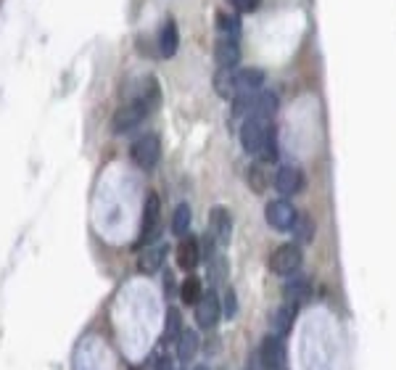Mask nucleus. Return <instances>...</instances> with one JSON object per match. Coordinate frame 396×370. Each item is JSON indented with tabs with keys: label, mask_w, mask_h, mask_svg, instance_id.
I'll list each match as a JSON object with an SVG mask.
<instances>
[{
	"label": "nucleus",
	"mask_w": 396,
	"mask_h": 370,
	"mask_svg": "<svg viewBox=\"0 0 396 370\" xmlns=\"http://www.w3.org/2000/svg\"><path fill=\"white\" fill-rule=\"evenodd\" d=\"M193 370H209V368H206V365H196Z\"/></svg>",
	"instance_id": "473e14b6"
},
{
	"label": "nucleus",
	"mask_w": 396,
	"mask_h": 370,
	"mask_svg": "<svg viewBox=\"0 0 396 370\" xmlns=\"http://www.w3.org/2000/svg\"><path fill=\"white\" fill-rule=\"evenodd\" d=\"M294 230H299V241H312V222H309L307 217H299ZM299 241H296V243H299Z\"/></svg>",
	"instance_id": "c85d7f7f"
},
{
	"label": "nucleus",
	"mask_w": 396,
	"mask_h": 370,
	"mask_svg": "<svg viewBox=\"0 0 396 370\" xmlns=\"http://www.w3.org/2000/svg\"><path fill=\"white\" fill-rule=\"evenodd\" d=\"M135 104H140L146 109V114H153L159 104H162V90H159V82H156V77H146L143 82H140V88L135 93V98H132Z\"/></svg>",
	"instance_id": "4468645a"
},
{
	"label": "nucleus",
	"mask_w": 396,
	"mask_h": 370,
	"mask_svg": "<svg viewBox=\"0 0 396 370\" xmlns=\"http://www.w3.org/2000/svg\"><path fill=\"white\" fill-rule=\"evenodd\" d=\"M294 320H296V304L294 302H285V304H280L278 310H272V315H270V328H272L275 336L283 339V336L291 333Z\"/></svg>",
	"instance_id": "2eb2a0df"
},
{
	"label": "nucleus",
	"mask_w": 396,
	"mask_h": 370,
	"mask_svg": "<svg viewBox=\"0 0 396 370\" xmlns=\"http://www.w3.org/2000/svg\"><path fill=\"white\" fill-rule=\"evenodd\" d=\"M162 233V198L159 193H148L146 204H143V225H140V238H138V249H146L151 246L156 236Z\"/></svg>",
	"instance_id": "f03ea898"
},
{
	"label": "nucleus",
	"mask_w": 396,
	"mask_h": 370,
	"mask_svg": "<svg viewBox=\"0 0 396 370\" xmlns=\"http://www.w3.org/2000/svg\"><path fill=\"white\" fill-rule=\"evenodd\" d=\"M230 6H233L235 11L246 14V11H254V8L259 6V0H230Z\"/></svg>",
	"instance_id": "c756f323"
},
{
	"label": "nucleus",
	"mask_w": 396,
	"mask_h": 370,
	"mask_svg": "<svg viewBox=\"0 0 396 370\" xmlns=\"http://www.w3.org/2000/svg\"><path fill=\"white\" fill-rule=\"evenodd\" d=\"M217 27L222 30V35H230V37H238L241 32V19L230 14H217Z\"/></svg>",
	"instance_id": "a878e982"
},
{
	"label": "nucleus",
	"mask_w": 396,
	"mask_h": 370,
	"mask_svg": "<svg viewBox=\"0 0 396 370\" xmlns=\"http://www.w3.org/2000/svg\"><path fill=\"white\" fill-rule=\"evenodd\" d=\"M264 85V72L262 69H254V66H246V69H235V88H238V95H251Z\"/></svg>",
	"instance_id": "f3484780"
},
{
	"label": "nucleus",
	"mask_w": 396,
	"mask_h": 370,
	"mask_svg": "<svg viewBox=\"0 0 396 370\" xmlns=\"http://www.w3.org/2000/svg\"><path fill=\"white\" fill-rule=\"evenodd\" d=\"M280 109V98L278 93H272V90H264L259 95H254V101H251V109H249V117H262V119H272L278 114Z\"/></svg>",
	"instance_id": "dca6fc26"
},
{
	"label": "nucleus",
	"mask_w": 396,
	"mask_h": 370,
	"mask_svg": "<svg viewBox=\"0 0 396 370\" xmlns=\"http://www.w3.org/2000/svg\"><path fill=\"white\" fill-rule=\"evenodd\" d=\"M175 344H177V357H180L182 362H188V360H193V357L198 355V349H201V336H198L196 331H182Z\"/></svg>",
	"instance_id": "aec40b11"
},
{
	"label": "nucleus",
	"mask_w": 396,
	"mask_h": 370,
	"mask_svg": "<svg viewBox=\"0 0 396 370\" xmlns=\"http://www.w3.org/2000/svg\"><path fill=\"white\" fill-rule=\"evenodd\" d=\"M180 48V30H177L175 19H167L162 24V32H159V53L162 59H172Z\"/></svg>",
	"instance_id": "a211bd4d"
},
{
	"label": "nucleus",
	"mask_w": 396,
	"mask_h": 370,
	"mask_svg": "<svg viewBox=\"0 0 396 370\" xmlns=\"http://www.w3.org/2000/svg\"><path fill=\"white\" fill-rule=\"evenodd\" d=\"M130 156L140 169H153V167L159 164V159H162V140H159V135H153V133L140 135V138L132 143Z\"/></svg>",
	"instance_id": "39448f33"
},
{
	"label": "nucleus",
	"mask_w": 396,
	"mask_h": 370,
	"mask_svg": "<svg viewBox=\"0 0 396 370\" xmlns=\"http://www.w3.org/2000/svg\"><path fill=\"white\" fill-rule=\"evenodd\" d=\"M191 222H193L191 207H188V204H177V209L172 212V233L185 238L191 233Z\"/></svg>",
	"instance_id": "4be33fe9"
},
{
	"label": "nucleus",
	"mask_w": 396,
	"mask_h": 370,
	"mask_svg": "<svg viewBox=\"0 0 396 370\" xmlns=\"http://www.w3.org/2000/svg\"><path fill=\"white\" fill-rule=\"evenodd\" d=\"M153 370H172V360L169 357H164V355H159L156 357V368Z\"/></svg>",
	"instance_id": "7c9ffc66"
},
{
	"label": "nucleus",
	"mask_w": 396,
	"mask_h": 370,
	"mask_svg": "<svg viewBox=\"0 0 396 370\" xmlns=\"http://www.w3.org/2000/svg\"><path fill=\"white\" fill-rule=\"evenodd\" d=\"M201 262V241L196 236H185L177 246V265L180 270H196Z\"/></svg>",
	"instance_id": "ddd939ff"
},
{
	"label": "nucleus",
	"mask_w": 396,
	"mask_h": 370,
	"mask_svg": "<svg viewBox=\"0 0 396 370\" xmlns=\"http://www.w3.org/2000/svg\"><path fill=\"white\" fill-rule=\"evenodd\" d=\"M264 220H267V225L272 230L288 233V230H294L296 220H299V212H296V207L288 198H275V201H270L264 207Z\"/></svg>",
	"instance_id": "20e7f679"
},
{
	"label": "nucleus",
	"mask_w": 396,
	"mask_h": 370,
	"mask_svg": "<svg viewBox=\"0 0 396 370\" xmlns=\"http://www.w3.org/2000/svg\"><path fill=\"white\" fill-rule=\"evenodd\" d=\"M146 109L140 104H135V101H130V104H124V106H119L117 109V114H114V119H111V130L117 135L122 133H130V130H135L143 119H146Z\"/></svg>",
	"instance_id": "6e6552de"
},
{
	"label": "nucleus",
	"mask_w": 396,
	"mask_h": 370,
	"mask_svg": "<svg viewBox=\"0 0 396 370\" xmlns=\"http://www.w3.org/2000/svg\"><path fill=\"white\" fill-rule=\"evenodd\" d=\"M164 286H167V294H172V288H175V278H172V272H167V278H164Z\"/></svg>",
	"instance_id": "2f4dec72"
},
{
	"label": "nucleus",
	"mask_w": 396,
	"mask_h": 370,
	"mask_svg": "<svg viewBox=\"0 0 396 370\" xmlns=\"http://www.w3.org/2000/svg\"><path fill=\"white\" fill-rule=\"evenodd\" d=\"M220 317H222L220 296L214 294V291H204V296H201L198 304H196V323H198V328L211 331V328L220 323Z\"/></svg>",
	"instance_id": "423d86ee"
},
{
	"label": "nucleus",
	"mask_w": 396,
	"mask_h": 370,
	"mask_svg": "<svg viewBox=\"0 0 396 370\" xmlns=\"http://www.w3.org/2000/svg\"><path fill=\"white\" fill-rule=\"evenodd\" d=\"M304 265V252H301V243H283L275 249V254L270 257V270L280 275V278H291L299 275V270Z\"/></svg>",
	"instance_id": "7ed1b4c3"
},
{
	"label": "nucleus",
	"mask_w": 396,
	"mask_h": 370,
	"mask_svg": "<svg viewBox=\"0 0 396 370\" xmlns=\"http://www.w3.org/2000/svg\"><path fill=\"white\" fill-rule=\"evenodd\" d=\"M227 275V262L222 257H211L209 259V281L211 283H222Z\"/></svg>",
	"instance_id": "cd10ccee"
},
{
	"label": "nucleus",
	"mask_w": 396,
	"mask_h": 370,
	"mask_svg": "<svg viewBox=\"0 0 396 370\" xmlns=\"http://www.w3.org/2000/svg\"><path fill=\"white\" fill-rule=\"evenodd\" d=\"M246 178H249V188L254 193H264V191H267V183H270V180H267V175H264L262 164H251L249 175H246Z\"/></svg>",
	"instance_id": "393cba45"
},
{
	"label": "nucleus",
	"mask_w": 396,
	"mask_h": 370,
	"mask_svg": "<svg viewBox=\"0 0 396 370\" xmlns=\"http://www.w3.org/2000/svg\"><path fill=\"white\" fill-rule=\"evenodd\" d=\"M304 188H307V178L299 167H280L278 175H275V191L288 198V196L301 193Z\"/></svg>",
	"instance_id": "9d476101"
},
{
	"label": "nucleus",
	"mask_w": 396,
	"mask_h": 370,
	"mask_svg": "<svg viewBox=\"0 0 396 370\" xmlns=\"http://www.w3.org/2000/svg\"><path fill=\"white\" fill-rule=\"evenodd\" d=\"M180 333H182L180 310H177V307H169V310H167V320H164V336H167V341H177Z\"/></svg>",
	"instance_id": "b1692460"
},
{
	"label": "nucleus",
	"mask_w": 396,
	"mask_h": 370,
	"mask_svg": "<svg viewBox=\"0 0 396 370\" xmlns=\"http://www.w3.org/2000/svg\"><path fill=\"white\" fill-rule=\"evenodd\" d=\"M220 302H222V315L227 320H233L235 315H238V294H235V288H225V296H222Z\"/></svg>",
	"instance_id": "bb28decb"
},
{
	"label": "nucleus",
	"mask_w": 396,
	"mask_h": 370,
	"mask_svg": "<svg viewBox=\"0 0 396 370\" xmlns=\"http://www.w3.org/2000/svg\"><path fill=\"white\" fill-rule=\"evenodd\" d=\"M241 143H243V151L259 156L264 164L278 162L280 151H278V135H275V127H272V119L246 117L243 127H241Z\"/></svg>",
	"instance_id": "f257e3e1"
},
{
	"label": "nucleus",
	"mask_w": 396,
	"mask_h": 370,
	"mask_svg": "<svg viewBox=\"0 0 396 370\" xmlns=\"http://www.w3.org/2000/svg\"><path fill=\"white\" fill-rule=\"evenodd\" d=\"M214 59L220 64V69H235L241 64V43L238 37H230V35H222L214 43Z\"/></svg>",
	"instance_id": "9b49d317"
},
{
	"label": "nucleus",
	"mask_w": 396,
	"mask_h": 370,
	"mask_svg": "<svg viewBox=\"0 0 396 370\" xmlns=\"http://www.w3.org/2000/svg\"><path fill=\"white\" fill-rule=\"evenodd\" d=\"M214 90L220 93L225 101H233L238 95V88H235V69H217L214 74Z\"/></svg>",
	"instance_id": "412c9836"
},
{
	"label": "nucleus",
	"mask_w": 396,
	"mask_h": 370,
	"mask_svg": "<svg viewBox=\"0 0 396 370\" xmlns=\"http://www.w3.org/2000/svg\"><path fill=\"white\" fill-rule=\"evenodd\" d=\"M204 296V286H201V281L196 278V275H191V278H185V281L180 283V299H182V304H198V299Z\"/></svg>",
	"instance_id": "5701e85b"
},
{
	"label": "nucleus",
	"mask_w": 396,
	"mask_h": 370,
	"mask_svg": "<svg viewBox=\"0 0 396 370\" xmlns=\"http://www.w3.org/2000/svg\"><path fill=\"white\" fill-rule=\"evenodd\" d=\"M283 362H285V349H283L280 336H275V333L264 336L262 344H259V365H262V370H280Z\"/></svg>",
	"instance_id": "1a4fd4ad"
},
{
	"label": "nucleus",
	"mask_w": 396,
	"mask_h": 370,
	"mask_svg": "<svg viewBox=\"0 0 396 370\" xmlns=\"http://www.w3.org/2000/svg\"><path fill=\"white\" fill-rule=\"evenodd\" d=\"M285 296H288V302H294L296 307L301 302H309L312 299V281L304 278V275H291V281L285 283Z\"/></svg>",
	"instance_id": "6ab92c4d"
},
{
	"label": "nucleus",
	"mask_w": 396,
	"mask_h": 370,
	"mask_svg": "<svg viewBox=\"0 0 396 370\" xmlns=\"http://www.w3.org/2000/svg\"><path fill=\"white\" fill-rule=\"evenodd\" d=\"M209 236L214 238L220 246H227L233 238V214L227 207H211L209 212Z\"/></svg>",
	"instance_id": "0eeeda50"
},
{
	"label": "nucleus",
	"mask_w": 396,
	"mask_h": 370,
	"mask_svg": "<svg viewBox=\"0 0 396 370\" xmlns=\"http://www.w3.org/2000/svg\"><path fill=\"white\" fill-rule=\"evenodd\" d=\"M167 254H169V246L167 243H151L146 246L140 257H138V270L143 272V275H153V272H159L167 262Z\"/></svg>",
	"instance_id": "f8f14e48"
}]
</instances>
